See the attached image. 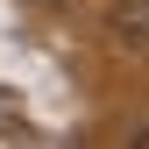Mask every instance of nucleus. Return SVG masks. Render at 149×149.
<instances>
[]
</instances>
